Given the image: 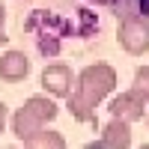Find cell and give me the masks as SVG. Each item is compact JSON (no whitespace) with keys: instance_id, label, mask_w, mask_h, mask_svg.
<instances>
[{"instance_id":"obj_1","label":"cell","mask_w":149,"mask_h":149,"mask_svg":"<svg viewBox=\"0 0 149 149\" xmlns=\"http://www.w3.org/2000/svg\"><path fill=\"white\" fill-rule=\"evenodd\" d=\"M119 74L110 63H90L74 74V90L69 93L66 104L69 113L78 122H95V107L104 102L107 95L116 93Z\"/></svg>"},{"instance_id":"obj_2","label":"cell","mask_w":149,"mask_h":149,"mask_svg":"<svg viewBox=\"0 0 149 149\" xmlns=\"http://www.w3.org/2000/svg\"><path fill=\"white\" fill-rule=\"evenodd\" d=\"M57 116H60V104H57L54 95H48V93L45 95H30L27 102L12 113V134L24 143L30 134L48 128Z\"/></svg>"},{"instance_id":"obj_3","label":"cell","mask_w":149,"mask_h":149,"mask_svg":"<svg viewBox=\"0 0 149 149\" xmlns=\"http://www.w3.org/2000/svg\"><path fill=\"white\" fill-rule=\"evenodd\" d=\"M116 42H119L122 51L131 54V57L149 54V15L146 12H131V15L119 18Z\"/></svg>"},{"instance_id":"obj_4","label":"cell","mask_w":149,"mask_h":149,"mask_svg":"<svg viewBox=\"0 0 149 149\" xmlns=\"http://www.w3.org/2000/svg\"><path fill=\"white\" fill-rule=\"evenodd\" d=\"M39 84L48 95L54 98H69V93L74 90V72L69 63H48L39 74Z\"/></svg>"},{"instance_id":"obj_5","label":"cell","mask_w":149,"mask_h":149,"mask_svg":"<svg viewBox=\"0 0 149 149\" xmlns=\"http://www.w3.org/2000/svg\"><path fill=\"white\" fill-rule=\"evenodd\" d=\"M146 102L134 93V90H125V93H116L113 98L107 102V113L116 116V119H125V122H137L146 116Z\"/></svg>"},{"instance_id":"obj_6","label":"cell","mask_w":149,"mask_h":149,"mask_svg":"<svg viewBox=\"0 0 149 149\" xmlns=\"http://www.w3.org/2000/svg\"><path fill=\"white\" fill-rule=\"evenodd\" d=\"M27 78H30V57L24 51L9 48L0 54V81L3 84H21Z\"/></svg>"},{"instance_id":"obj_7","label":"cell","mask_w":149,"mask_h":149,"mask_svg":"<svg viewBox=\"0 0 149 149\" xmlns=\"http://www.w3.org/2000/svg\"><path fill=\"white\" fill-rule=\"evenodd\" d=\"M102 140L110 149H131V122L113 116L107 125H102Z\"/></svg>"},{"instance_id":"obj_8","label":"cell","mask_w":149,"mask_h":149,"mask_svg":"<svg viewBox=\"0 0 149 149\" xmlns=\"http://www.w3.org/2000/svg\"><path fill=\"white\" fill-rule=\"evenodd\" d=\"M24 149H66V137L54 128H42L24 140Z\"/></svg>"},{"instance_id":"obj_9","label":"cell","mask_w":149,"mask_h":149,"mask_svg":"<svg viewBox=\"0 0 149 149\" xmlns=\"http://www.w3.org/2000/svg\"><path fill=\"white\" fill-rule=\"evenodd\" d=\"M131 90L137 93L143 102L149 104V66L143 63V66H137L134 69V81H131Z\"/></svg>"},{"instance_id":"obj_10","label":"cell","mask_w":149,"mask_h":149,"mask_svg":"<svg viewBox=\"0 0 149 149\" xmlns=\"http://www.w3.org/2000/svg\"><path fill=\"white\" fill-rule=\"evenodd\" d=\"M6 42V3L0 0V45Z\"/></svg>"},{"instance_id":"obj_11","label":"cell","mask_w":149,"mask_h":149,"mask_svg":"<svg viewBox=\"0 0 149 149\" xmlns=\"http://www.w3.org/2000/svg\"><path fill=\"white\" fill-rule=\"evenodd\" d=\"M6 122H9V107H6L3 98H0V134L6 131Z\"/></svg>"},{"instance_id":"obj_12","label":"cell","mask_w":149,"mask_h":149,"mask_svg":"<svg viewBox=\"0 0 149 149\" xmlns=\"http://www.w3.org/2000/svg\"><path fill=\"white\" fill-rule=\"evenodd\" d=\"M84 149H110L102 137H98V140H90V143H84Z\"/></svg>"},{"instance_id":"obj_13","label":"cell","mask_w":149,"mask_h":149,"mask_svg":"<svg viewBox=\"0 0 149 149\" xmlns=\"http://www.w3.org/2000/svg\"><path fill=\"white\" fill-rule=\"evenodd\" d=\"M90 3H95V6H113V3H119V0H90Z\"/></svg>"},{"instance_id":"obj_14","label":"cell","mask_w":149,"mask_h":149,"mask_svg":"<svg viewBox=\"0 0 149 149\" xmlns=\"http://www.w3.org/2000/svg\"><path fill=\"white\" fill-rule=\"evenodd\" d=\"M137 149H149V143H140V146H137Z\"/></svg>"},{"instance_id":"obj_15","label":"cell","mask_w":149,"mask_h":149,"mask_svg":"<svg viewBox=\"0 0 149 149\" xmlns=\"http://www.w3.org/2000/svg\"><path fill=\"white\" fill-rule=\"evenodd\" d=\"M146 125H149V107H146Z\"/></svg>"},{"instance_id":"obj_16","label":"cell","mask_w":149,"mask_h":149,"mask_svg":"<svg viewBox=\"0 0 149 149\" xmlns=\"http://www.w3.org/2000/svg\"><path fill=\"white\" fill-rule=\"evenodd\" d=\"M6 149H15V146H6Z\"/></svg>"}]
</instances>
